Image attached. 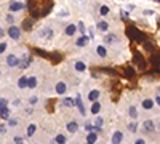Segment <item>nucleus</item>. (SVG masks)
<instances>
[{"label": "nucleus", "instance_id": "f257e3e1", "mask_svg": "<svg viewBox=\"0 0 160 144\" xmlns=\"http://www.w3.org/2000/svg\"><path fill=\"white\" fill-rule=\"evenodd\" d=\"M53 37H55V31H53L51 27H48V26H45V27L38 29L35 32V38H40V40L50 42V40H53Z\"/></svg>", "mask_w": 160, "mask_h": 144}, {"label": "nucleus", "instance_id": "f03ea898", "mask_svg": "<svg viewBox=\"0 0 160 144\" xmlns=\"http://www.w3.org/2000/svg\"><path fill=\"white\" fill-rule=\"evenodd\" d=\"M22 32H21V27L16 24H10L8 26V29H7V37H10L11 40H15V42H19V38H21Z\"/></svg>", "mask_w": 160, "mask_h": 144}, {"label": "nucleus", "instance_id": "7ed1b4c3", "mask_svg": "<svg viewBox=\"0 0 160 144\" xmlns=\"http://www.w3.org/2000/svg\"><path fill=\"white\" fill-rule=\"evenodd\" d=\"M26 10V3L22 0H11L8 3V11L10 13H19V11H24Z\"/></svg>", "mask_w": 160, "mask_h": 144}, {"label": "nucleus", "instance_id": "20e7f679", "mask_svg": "<svg viewBox=\"0 0 160 144\" xmlns=\"http://www.w3.org/2000/svg\"><path fill=\"white\" fill-rule=\"evenodd\" d=\"M141 128H142V132L148 133V135H149V133H155V132H157V122H155L154 119H148V120L142 122Z\"/></svg>", "mask_w": 160, "mask_h": 144}, {"label": "nucleus", "instance_id": "39448f33", "mask_svg": "<svg viewBox=\"0 0 160 144\" xmlns=\"http://www.w3.org/2000/svg\"><path fill=\"white\" fill-rule=\"evenodd\" d=\"M19 61H21V58H19L16 53H10V55L5 58V64H7V67H10V69H15V67H18Z\"/></svg>", "mask_w": 160, "mask_h": 144}, {"label": "nucleus", "instance_id": "423d86ee", "mask_svg": "<svg viewBox=\"0 0 160 144\" xmlns=\"http://www.w3.org/2000/svg\"><path fill=\"white\" fill-rule=\"evenodd\" d=\"M68 90H69V85L66 83L64 80H58L56 85H55V93L58 96H64V95H68Z\"/></svg>", "mask_w": 160, "mask_h": 144}, {"label": "nucleus", "instance_id": "0eeeda50", "mask_svg": "<svg viewBox=\"0 0 160 144\" xmlns=\"http://www.w3.org/2000/svg\"><path fill=\"white\" fill-rule=\"evenodd\" d=\"M102 40H104L106 45H115V43L120 42V37L117 34H112V32H106L104 37H102Z\"/></svg>", "mask_w": 160, "mask_h": 144}, {"label": "nucleus", "instance_id": "6e6552de", "mask_svg": "<svg viewBox=\"0 0 160 144\" xmlns=\"http://www.w3.org/2000/svg\"><path fill=\"white\" fill-rule=\"evenodd\" d=\"M91 43V38L87 35V34H82L80 37H77V40H75V47L77 48H85Z\"/></svg>", "mask_w": 160, "mask_h": 144}, {"label": "nucleus", "instance_id": "1a4fd4ad", "mask_svg": "<svg viewBox=\"0 0 160 144\" xmlns=\"http://www.w3.org/2000/svg\"><path fill=\"white\" fill-rule=\"evenodd\" d=\"M74 106H77V109H78V112H80V115H82V117H85V115H87L85 104H83V101H82V96H80L78 93H77V96L74 98Z\"/></svg>", "mask_w": 160, "mask_h": 144}, {"label": "nucleus", "instance_id": "9d476101", "mask_svg": "<svg viewBox=\"0 0 160 144\" xmlns=\"http://www.w3.org/2000/svg\"><path fill=\"white\" fill-rule=\"evenodd\" d=\"M123 138H125V135H123L122 130H114L112 135H111V142H115V144L123 142Z\"/></svg>", "mask_w": 160, "mask_h": 144}, {"label": "nucleus", "instance_id": "9b49d317", "mask_svg": "<svg viewBox=\"0 0 160 144\" xmlns=\"http://www.w3.org/2000/svg\"><path fill=\"white\" fill-rule=\"evenodd\" d=\"M87 69H88V66H87V62H85V61H82V59L74 61V71H75V72L83 74V72H87Z\"/></svg>", "mask_w": 160, "mask_h": 144}, {"label": "nucleus", "instance_id": "f8f14e48", "mask_svg": "<svg viewBox=\"0 0 160 144\" xmlns=\"http://www.w3.org/2000/svg\"><path fill=\"white\" fill-rule=\"evenodd\" d=\"M102 111V104L99 102V99L96 101H91V106H90V114L91 115H98Z\"/></svg>", "mask_w": 160, "mask_h": 144}, {"label": "nucleus", "instance_id": "ddd939ff", "mask_svg": "<svg viewBox=\"0 0 160 144\" xmlns=\"http://www.w3.org/2000/svg\"><path fill=\"white\" fill-rule=\"evenodd\" d=\"M78 128H80V125H78L77 120H71V122L66 123V130H68L69 135H75V133L78 132Z\"/></svg>", "mask_w": 160, "mask_h": 144}, {"label": "nucleus", "instance_id": "4468645a", "mask_svg": "<svg viewBox=\"0 0 160 144\" xmlns=\"http://www.w3.org/2000/svg\"><path fill=\"white\" fill-rule=\"evenodd\" d=\"M62 34H64L66 37H74V35L77 34V24H74V22L68 24V26H66V27H64Z\"/></svg>", "mask_w": 160, "mask_h": 144}, {"label": "nucleus", "instance_id": "2eb2a0df", "mask_svg": "<svg viewBox=\"0 0 160 144\" xmlns=\"http://www.w3.org/2000/svg\"><path fill=\"white\" fill-rule=\"evenodd\" d=\"M154 107H155L154 99H151V98H144V99L141 101V109H142V111H152Z\"/></svg>", "mask_w": 160, "mask_h": 144}, {"label": "nucleus", "instance_id": "dca6fc26", "mask_svg": "<svg viewBox=\"0 0 160 144\" xmlns=\"http://www.w3.org/2000/svg\"><path fill=\"white\" fill-rule=\"evenodd\" d=\"M101 98V90L99 88H91L90 91H88V95H87V99L91 102V101H96V99H99Z\"/></svg>", "mask_w": 160, "mask_h": 144}, {"label": "nucleus", "instance_id": "f3484780", "mask_svg": "<svg viewBox=\"0 0 160 144\" xmlns=\"http://www.w3.org/2000/svg\"><path fill=\"white\" fill-rule=\"evenodd\" d=\"M96 29H98L99 32L106 34V32H109V29H111V24H109V21L101 19V21H98V24H96Z\"/></svg>", "mask_w": 160, "mask_h": 144}, {"label": "nucleus", "instance_id": "a211bd4d", "mask_svg": "<svg viewBox=\"0 0 160 144\" xmlns=\"http://www.w3.org/2000/svg\"><path fill=\"white\" fill-rule=\"evenodd\" d=\"M96 55H98V58H101V59H106L109 56V51H108V48H106V45H96Z\"/></svg>", "mask_w": 160, "mask_h": 144}, {"label": "nucleus", "instance_id": "6ab92c4d", "mask_svg": "<svg viewBox=\"0 0 160 144\" xmlns=\"http://www.w3.org/2000/svg\"><path fill=\"white\" fill-rule=\"evenodd\" d=\"M128 117L131 120H138L139 117V111L136 107V104H131V106H128Z\"/></svg>", "mask_w": 160, "mask_h": 144}, {"label": "nucleus", "instance_id": "aec40b11", "mask_svg": "<svg viewBox=\"0 0 160 144\" xmlns=\"http://www.w3.org/2000/svg\"><path fill=\"white\" fill-rule=\"evenodd\" d=\"M38 87V77L37 75H29L28 77V90H35Z\"/></svg>", "mask_w": 160, "mask_h": 144}, {"label": "nucleus", "instance_id": "412c9836", "mask_svg": "<svg viewBox=\"0 0 160 144\" xmlns=\"http://www.w3.org/2000/svg\"><path fill=\"white\" fill-rule=\"evenodd\" d=\"M16 87L19 90H26V88H28V75H19L18 80H16Z\"/></svg>", "mask_w": 160, "mask_h": 144}, {"label": "nucleus", "instance_id": "4be33fe9", "mask_svg": "<svg viewBox=\"0 0 160 144\" xmlns=\"http://www.w3.org/2000/svg\"><path fill=\"white\" fill-rule=\"evenodd\" d=\"M37 128H38L37 123H29L28 128H26V138H32V136H35Z\"/></svg>", "mask_w": 160, "mask_h": 144}, {"label": "nucleus", "instance_id": "5701e85b", "mask_svg": "<svg viewBox=\"0 0 160 144\" xmlns=\"http://www.w3.org/2000/svg\"><path fill=\"white\" fill-rule=\"evenodd\" d=\"M61 106L62 107H66V109H71V107H74V98H71V96H62V101H61Z\"/></svg>", "mask_w": 160, "mask_h": 144}, {"label": "nucleus", "instance_id": "b1692460", "mask_svg": "<svg viewBox=\"0 0 160 144\" xmlns=\"http://www.w3.org/2000/svg\"><path fill=\"white\" fill-rule=\"evenodd\" d=\"M11 117V109H10V106H7V107H3V109H0V119L2 120H8Z\"/></svg>", "mask_w": 160, "mask_h": 144}, {"label": "nucleus", "instance_id": "393cba45", "mask_svg": "<svg viewBox=\"0 0 160 144\" xmlns=\"http://www.w3.org/2000/svg\"><path fill=\"white\" fill-rule=\"evenodd\" d=\"M99 139V136H98V133L96 132H87V136H85V141L87 142H96Z\"/></svg>", "mask_w": 160, "mask_h": 144}, {"label": "nucleus", "instance_id": "a878e982", "mask_svg": "<svg viewBox=\"0 0 160 144\" xmlns=\"http://www.w3.org/2000/svg\"><path fill=\"white\" fill-rule=\"evenodd\" d=\"M53 142H56V144H64V142H68V136H66L64 133H59V135H56L55 138H53Z\"/></svg>", "mask_w": 160, "mask_h": 144}, {"label": "nucleus", "instance_id": "bb28decb", "mask_svg": "<svg viewBox=\"0 0 160 144\" xmlns=\"http://www.w3.org/2000/svg\"><path fill=\"white\" fill-rule=\"evenodd\" d=\"M138 128H139V125H138V122H136V120H133V122H130V123H128V132H130V133H133V135L138 133Z\"/></svg>", "mask_w": 160, "mask_h": 144}, {"label": "nucleus", "instance_id": "cd10ccee", "mask_svg": "<svg viewBox=\"0 0 160 144\" xmlns=\"http://www.w3.org/2000/svg\"><path fill=\"white\" fill-rule=\"evenodd\" d=\"M111 13V8L108 7V5H101L99 7V15H101V18H106Z\"/></svg>", "mask_w": 160, "mask_h": 144}, {"label": "nucleus", "instance_id": "c85d7f7f", "mask_svg": "<svg viewBox=\"0 0 160 144\" xmlns=\"http://www.w3.org/2000/svg\"><path fill=\"white\" fill-rule=\"evenodd\" d=\"M5 21L8 22V24H16V16H15V13H7L5 15Z\"/></svg>", "mask_w": 160, "mask_h": 144}, {"label": "nucleus", "instance_id": "c756f323", "mask_svg": "<svg viewBox=\"0 0 160 144\" xmlns=\"http://www.w3.org/2000/svg\"><path fill=\"white\" fill-rule=\"evenodd\" d=\"M10 104H13V109H19L22 106V99L21 98H15L13 101H10Z\"/></svg>", "mask_w": 160, "mask_h": 144}, {"label": "nucleus", "instance_id": "7c9ffc66", "mask_svg": "<svg viewBox=\"0 0 160 144\" xmlns=\"http://www.w3.org/2000/svg\"><path fill=\"white\" fill-rule=\"evenodd\" d=\"M77 31H78L80 34H87V26H85L83 21H78V22H77Z\"/></svg>", "mask_w": 160, "mask_h": 144}, {"label": "nucleus", "instance_id": "2f4dec72", "mask_svg": "<svg viewBox=\"0 0 160 144\" xmlns=\"http://www.w3.org/2000/svg\"><path fill=\"white\" fill-rule=\"evenodd\" d=\"M83 130H85V132H95V127H93V122L85 120V123H83Z\"/></svg>", "mask_w": 160, "mask_h": 144}, {"label": "nucleus", "instance_id": "473e14b6", "mask_svg": "<svg viewBox=\"0 0 160 144\" xmlns=\"http://www.w3.org/2000/svg\"><path fill=\"white\" fill-rule=\"evenodd\" d=\"M28 104H29V106H37V104H38V96H29V99H28Z\"/></svg>", "mask_w": 160, "mask_h": 144}, {"label": "nucleus", "instance_id": "72a5a7b5", "mask_svg": "<svg viewBox=\"0 0 160 144\" xmlns=\"http://www.w3.org/2000/svg\"><path fill=\"white\" fill-rule=\"evenodd\" d=\"M69 16H71L69 10H59L58 11V18H69Z\"/></svg>", "mask_w": 160, "mask_h": 144}, {"label": "nucleus", "instance_id": "f704fd0d", "mask_svg": "<svg viewBox=\"0 0 160 144\" xmlns=\"http://www.w3.org/2000/svg\"><path fill=\"white\" fill-rule=\"evenodd\" d=\"M7 50H8V43H7V42H0V56L5 55Z\"/></svg>", "mask_w": 160, "mask_h": 144}, {"label": "nucleus", "instance_id": "c9c22d12", "mask_svg": "<svg viewBox=\"0 0 160 144\" xmlns=\"http://www.w3.org/2000/svg\"><path fill=\"white\" fill-rule=\"evenodd\" d=\"M8 104H10V99H8V98H5V96H2V98H0V109L7 107Z\"/></svg>", "mask_w": 160, "mask_h": 144}, {"label": "nucleus", "instance_id": "e433bc0d", "mask_svg": "<svg viewBox=\"0 0 160 144\" xmlns=\"http://www.w3.org/2000/svg\"><path fill=\"white\" fill-rule=\"evenodd\" d=\"M142 15H144V16H154V15H157V13H155L154 10H144Z\"/></svg>", "mask_w": 160, "mask_h": 144}, {"label": "nucleus", "instance_id": "4c0bfd02", "mask_svg": "<svg viewBox=\"0 0 160 144\" xmlns=\"http://www.w3.org/2000/svg\"><path fill=\"white\" fill-rule=\"evenodd\" d=\"M7 122H8V127H16V125H18V120H16V119H11V117H10Z\"/></svg>", "mask_w": 160, "mask_h": 144}, {"label": "nucleus", "instance_id": "58836bf2", "mask_svg": "<svg viewBox=\"0 0 160 144\" xmlns=\"http://www.w3.org/2000/svg\"><path fill=\"white\" fill-rule=\"evenodd\" d=\"M24 138L22 136H13V142H22Z\"/></svg>", "mask_w": 160, "mask_h": 144}, {"label": "nucleus", "instance_id": "ea45409f", "mask_svg": "<svg viewBox=\"0 0 160 144\" xmlns=\"http://www.w3.org/2000/svg\"><path fill=\"white\" fill-rule=\"evenodd\" d=\"M155 106H158V104H160V95H158V91H155Z\"/></svg>", "mask_w": 160, "mask_h": 144}, {"label": "nucleus", "instance_id": "a19ab883", "mask_svg": "<svg viewBox=\"0 0 160 144\" xmlns=\"http://www.w3.org/2000/svg\"><path fill=\"white\" fill-rule=\"evenodd\" d=\"M144 142H146L144 138H136V139H135V144H144Z\"/></svg>", "mask_w": 160, "mask_h": 144}, {"label": "nucleus", "instance_id": "79ce46f5", "mask_svg": "<svg viewBox=\"0 0 160 144\" xmlns=\"http://www.w3.org/2000/svg\"><path fill=\"white\" fill-rule=\"evenodd\" d=\"M5 35H7V31H5L3 27H0V40H2V38H3Z\"/></svg>", "mask_w": 160, "mask_h": 144}, {"label": "nucleus", "instance_id": "37998d69", "mask_svg": "<svg viewBox=\"0 0 160 144\" xmlns=\"http://www.w3.org/2000/svg\"><path fill=\"white\" fill-rule=\"evenodd\" d=\"M2 75H3V72H2V71H0V78H2Z\"/></svg>", "mask_w": 160, "mask_h": 144}]
</instances>
